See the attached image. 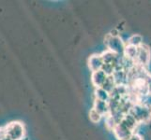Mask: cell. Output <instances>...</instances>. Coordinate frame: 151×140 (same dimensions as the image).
Returning a JSON list of instances; mask_svg holds the SVG:
<instances>
[{
	"label": "cell",
	"mask_w": 151,
	"mask_h": 140,
	"mask_svg": "<svg viewBox=\"0 0 151 140\" xmlns=\"http://www.w3.org/2000/svg\"><path fill=\"white\" fill-rule=\"evenodd\" d=\"M116 86V83H114V80L113 79V77L112 76H108L106 80H105V82H104L103 85L101 86V88H102L103 90H105L106 92H108L109 93H110L112 92V90Z\"/></svg>",
	"instance_id": "obj_13"
},
{
	"label": "cell",
	"mask_w": 151,
	"mask_h": 140,
	"mask_svg": "<svg viewBox=\"0 0 151 140\" xmlns=\"http://www.w3.org/2000/svg\"><path fill=\"white\" fill-rule=\"evenodd\" d=\"M107 77L108 76L101 70L92 72L91 82H92V84L95 86V88H101L103 83L105 82Z\"/></svg>",
	"instance_id": "obj_7"
},
{
	"label": "cell",
	"mask_w": 151,
	"mask_h": 140,
	"mask_svg": "<svg viewBox=\"0 0 151 140\" xmlns=\"http://www.w3.org/2000/svg\"><path fill=\"white\" fill-rule=\"evenodd\" d=\"M93 109H95L98 113H100L103 117H106L109 115V107H108V102H104L101 100L95 99L94 101V106H93Z\"/></svg>",
	"instance_id": "obj_9"
},
{
	"label": "cell",
	"mask_w": 151,
	"mask_h": 140,
	"mask_svg": "<svg viewBox=\"0 0 151 140\" xmlns=\"http://www.w3.org/2000/svg\"><path fill=\"white\" fill-rule=\"evenodd\" d=\"M129 113L134 117V119L136 120V122L138 123L139 122H147L151 119L150 107L145 106L141 103L133 104Z\"/></svg>",
	"instance_id": "obj_1"
},
{
	"label": "cell",
	"mask_w": 151,
	"mask_h": 140,
	"mask_svg": "<svg viewBox=\"0 0 151 140\" xmlns=\"http://www.w3.org/2000/svg\"><path fill=\"white\" fill-rule=\"evenodd\" d=\"M147 89L148 95H151V75L148 76L147 80Z\"/></svg>",
	"instance_id": "obj_17"
},
{
	"label": "cell",
	"mask_w": 151,
	"mask_h": 140,
	"mask_svg": "<svg viewBox=\"0 0 151 140\" xmlns=\"http://www.w3.org/2000/svg\"><path fill=\"white\" fill-rule=\"evenodd\" d=\"M116 122L114 120V118L111 115H107L105 117V126L107 127L108 130L113 131L114 128L116 127Z\"/></svg>",
	"instance_id": "obj_15"
},
{
	"label": "cell",
	"mask_w": 151,
	"mask_h": 140,
	"mask_svg": "<svg viewBox=\"0 0 151 140\" xmlns=\"http://www.w3.org/2000/svg\"><path fill=\"white\" fill-rule=\"evenodd\" d=\"M129 140H143V138H142L141 136H140L139 134H135V133H134Z\"/></svg>",
	"instance_id": "obj_19"
},
{
	"label": "cell",
	"mask_w": 151,
	"mask_h": 140,
	"mask_svg": "<svg viewBox=\"0 0 151 140\" xmlns=\"http://www.w3.org/2000/svg\"><path fill=\"white\" fill-rule=\"evenodd\" d=\"M101 56L102 58L103 64H110V65H113L114 66L116 65V64L117 63V61L119 59V57H120V55L114 53L108 50L106 51H104V53H102L101 54Z\"/></svg>",
	"instance_id": "obj_8"
},
{
	"label": "cell",
	"mask_w": 151,
	"mask_h": 140,
	"mask_svg": "<svg viewBox=\"0 0 151 140\" xmlns=\"http://www.w3.org/2000/svg\"><path fill=\"white\" fill-rule=\"evenodd\" d=\"M89 119L93 123H98L101 121L102 116L100 113H98L95 109H93L92 108V109L89 111Z\"/></svg>",
	"instance_id": "obj_14"
},
{
	"label": "cell",
	"mask_w": 151,
	"mask_h": 140,
	"mask_svg": "<svg viewBox=\"0 0 151 140\" xmlns=\"http://www.w3.org/2000/svg\"><path fill=\"white\" fill-rule=\"evenodd\" d=\"M94 95H95V99H97V100L108 102L109 99H110V95H109V92H106L105 90H103L102 88H96Z\"/></svg>",
	"instance_id": "obj_11"
},
{
	"label": "cell",
	"mask_w": 151,
	"mask_h": 140,
	"mask_svg": "<svg viewBox=\"0 0 151 140\" xmlns=\"http://www.w3.org/2000/svg\"><path fill=\"white\" fill-rule=\"evenodd\" d=\"M7 136L12 140H23L25 136V127L23 122L15 121L4 126Z\"/></svg>",
	"instance_id": "obj_2"
},
{
	"label": "cell",
	"mask_w": 151,
	"mask_h": 140,
	"mask_svg": "<svg viewBox=\"0 0 151 140\" xmlns=\"http://www.w3.org/2000/svg\"><path fill=\"white\" fill-rule=\"evenodd\" d=\"M150 108H151V107H150Z\"/></svg>",
	"instance_id": "obj_20"
},
{
	"label": "cell",
	"mask_w": 151,
	"mask_h": 140,
	"mask_svg": "<svg viewBox=\"0 0 151 140\" xmlns=\"http://www.w3.org/2000/svg\"><path fill=\"white\" fill-rule=\"evenodd\" d=\"M87 65L89 67L90 71L95 72L101 70V67L103 65V61L101 54H93L87 60Z\"/></svg>",
	"instance_id": "obj_6"
},
{
	"label": "cell",
	"mask_w": 151,
	"mask_h": 140,
	"mask_svg": "<svg viewBox=\"0 0 151 140\" xmlns=\"http://www.w3.org/2000/svg\"><path fill=\"white\" fill-rule=\"evenodd\" d=\"M6 136H7V134L4 127H0V140H4Z\"/></svg>",
	"instance_id": "obj_18"
},
{
	"label": "cell",
	"mask_w": 151,
	"mask_h": 140,
	"mask_svg": "<svg viewBox=\"0 0 151 140\" xmlns=\"http://www.w3.org/2000/svg\"><path fill=\"white\" fill-rule=\"evenodd\" d=\"M143 44V37L140 35H132L131 38L128 39L127 45H131L134 47H140Z\"/></svg>",
	"instance_id": "obj_12"
},
{
	"label": "cell",
	"mask_w": 151,
	"mask_h": 140,
	"mask_svg": "<svg viewBox=\"0 0 151 140\" xmlns=\"http://www.w3.org/2000/svg\"><path fill=\"white\" fill-rule=\"evenodd\" d=\"M113 132L118 140H129L134 134V132L132 131L131 129H129L123 122H119L118 124H116Z\"/></svg>",
	"instance_id": "obj_5"
},
{
	"label": "cell",
	"mask_w": 151,
	"mask_h": 140,
	"mask_svg": "<svg viewBox=\"0 0 151 140\" xmlns=\"http://www.w3.org/2000/svg\"><path fill=\"white\" fill-rule=\"evenodd\" d=\"M150 61V49L148 46L142 44L140 47H138V53L137 57L135 60V64L137 65L145 67L147 66Z\"/></svg>",
	"instance_id": "obj_4"
},
{
	"label": "cell",
	"mask_w": 151,
	"mask_h": 140,
	"mask_svg": "<svg viewBox=\"0 0 151 140\" xmlns=\"http://www.w3.org/2000/svg\"><path fill=\"white\" fill-rule=\"evenodd\" d=\"M101 71H103L107 76H112L114 72V66L110 64H103L101 67Z\"/></svg>",
	"instance_id": "obj_16"
},
{
	"label": "cell",
	"mask_w": 151,
	"mask_h": 140,
	"mask_svg": "<svg viewBox=\"0 0 151 140\" xmlns=\"http://www.w3.org/2000/svg\"><path fill=\"white\" fill-rule=\"evenodd\" d=\"M137 53H138L137 47L126 44V46H125L124 53H123V56L126 57V58H128V59H129V60H132V61L135 62V60H136V57H137Z\"/></svg>",
	"instance_id": "obj_10"
},
{
	"label": "cell",
	"mask_w": 151,
	"mask_h": 140,
	"mask_svg": "<svg viewBox=\"0 0 151 140\" xmlns=\"http://www.w3.org/2000/svg\"><path fill=\"white\" fill-rule=\"evenodd\" d=\"M104 43H105L108 50L118 55H123L126 44L124 43V41L119 36L118 37H113L110 34H108L104 39Z\"/></svg>",
	"instance_id": "obj_3"
}]
</instances>
